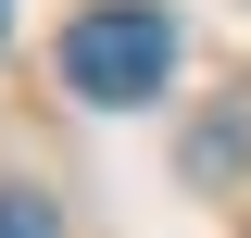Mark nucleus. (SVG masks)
Here are the masks:
<instances>
[{"instance_id": "obj_3", "label": "nucleus", "mask_w": 251, "mask_h": 238, "mask_svg": "<svg viewBox=\"0 0 251 238\" xmlns=\"http://www.w3.org/2000/svg\"><path fill=\"white\" fill-rule=\"evenodd\" d=\"M0 25H13V13H0Z\"/></svg>"}, {"instance_id": "obj_2", "label": "nucleus", "mask_w": 251, "mask_h": 238, "mask_svg": "<svg viewBox=\"0 0 251 238\" xmlns=\"http://www.w3.org/2000/svg\"><path fill=\"white\" fill-rule=\"evenodd\" d=\"M0 238H63V213L38 201V188H0Z\"/></svg>"}, {"instance_id": "obj_1", "label": "nucleus", "mask_w": 251, "mask_h": 238, "mask_svg": "<svg viewBox=\"0 0 251 238\" xmlns=\"http://www.w3.org/2000/svg\"><path fill=\"white\" fill-rule=\"evenodd\" d=\"M163 75H176V13H163V0H88V13L63 25V88L100 100V113L163 100Z\"/></svg>"}]
</instances>
